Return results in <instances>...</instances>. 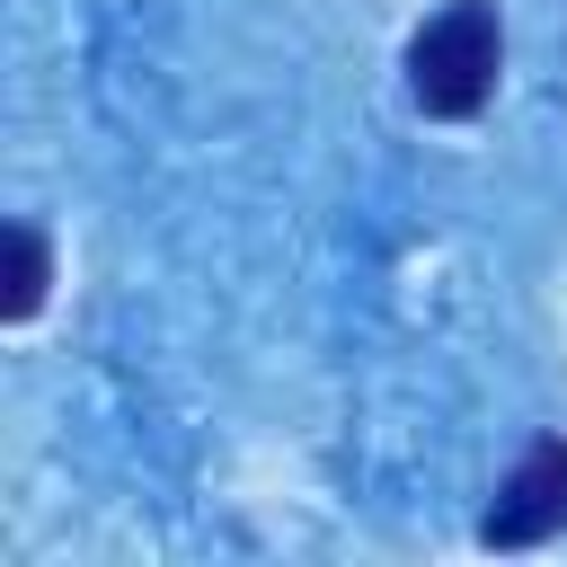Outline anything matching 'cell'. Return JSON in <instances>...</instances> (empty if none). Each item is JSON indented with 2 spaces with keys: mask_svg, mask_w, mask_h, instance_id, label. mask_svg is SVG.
<instances>
[{
  "mask_svg": "<svg viewBox=\"0 0 567 567\" xmlns=\"http://www.w3.org/2000/svg\"><path fill=\"white\" fill-rule=\"evenodd\" d=\"M496 62H505V27H496V9H487V0H452V9H434V18L408 35V97H416L425 115L461 124V115L487 106Z\"/></svg>",
  "mask_w": 567,
  "mask_h": 567,
  "instance_id": "cell-1",
  "label": "cell"
},
{
  "mask_svg": "<svg viewBox=\"0 0 567 567\" xmlns=\"http://www.w3.org/2000/svg\"><path fill=\"white\" fill-rule=\"evenodd\" d=\"M478 532H487L496 549H532V540L567 532V443H532V452L514 461V478L496 487V505H487Z\"/></svg>",
  "mask_w": 567,
  "mask_h": 567,
  "instance_id": "cell-2",
  "label": "cell"
},
{
  "mask_svg": "<svg viewBox=\"0 0 567 567\" xmlns=\"http://www.w3.org/2000/svg\"><path fill=\"white\" fill-rule=\"evenodd\" d=\"M44 284H53V248H44V230H35V221H9V292H0V310H9V319H35Z\"/></svg>",
  "mask_w": 567,
  "mask_h": 567,
  "instance_id": "cell-3",
  "label": "cell"
}]
</instances>
